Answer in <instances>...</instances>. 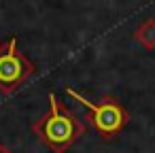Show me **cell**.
I'll return each instance as SVG.
<instances>
[{"label": "cell", "instance_id": "1", "mask_svg": "<svg viewBox=\"0 0 155 153\" xmlns=\"http://www.w3.org/2000/svg\"><path fill=\"white\" fill-rule=\"evenodd\" d=\"M32 132L53 153H66L83 136L85 125L81 123V119H77L62 106V102L53 91H49V113L32 121Z\"/></svg>", "mask_w": 155, "mask_h": 153}, {"label": "cell", "instance_id": "2", "mask_svg": "<svg viewBox=\"0 0 155 153\" xmlns=\"http://www.w3.org/2000/svg\"><path fill=\"white\" fill-rule=\"evenodd\" d=\"M66 94L70 98H74L77 102H81L89 113H91V125L94 130L100 134L102 140H113L125 125L130 119V113L125 111V106L115 98V96H104L100 102H91L85 96H81L77 89L66 87Z\"/></svg>", "mask_w": 155, "mask_h": 153}, {"label": "cell", "instance_id": "3", "mask_svg": "<svg viewBox=\"0 0 155 153\" xmlns=\"http://www.w3.org/2000/svg\"><path fill=\"white\" fill-rule=\"evenodd\" d=\"M34 70L36 66L17 49V38H9L0 45V91L5 96L19 89Z\"/></svg>", "mask_w": 155, "mask_h": 153}, {"label": "cell", "instance_id": "4", "mask_svg": "<svg viewBox=\"0 0 155 153\" xmlns=\"http://www.w3.org/2000/svg\"><path fill=\"white\" fill-rule=\"evenodd\" d=\"M134 41H136L138 45H142L144 49H149V51L155 49V17L144 19V22L136 28Z\"/></svg>", "mask_w": 155, "mask_h": 153}, {"label": "cell", "instance_id": "5", "mask_svg": "<svg viewBox=\"0 0 155 153\" xmlns=\"http://www.w3.org/2000/svg\"><path fill=\"white\" fill-rule=\"evenodd\" d=\"M0 153H13V151H11L7 145H0Z\"/></svg>", "mask_w": 155, "mask_h": 153}]
</instances>
